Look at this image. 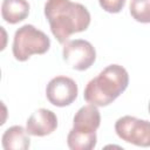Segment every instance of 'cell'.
Listing matches in <instances>:
<instances>
[{
  "label": "cell",
  "mask_w": 150,
  "mask_h": 150,
  "mask_svg": "<svg viewBox=\"0 0 150 150\" xmlns=\"http://www.w3.org/2000/svg\"><path fill=\"white\" fill-rule=\"evenodd\" d=\"M45 15L53 35L60 43H66L71 34L86 30L90 23L89 11L70 0H47Z\"/></svg>",
  "instance_id": "obj_1"
},
{
  "label": "cell",
  "mask_w": 150,
  "mask_h": 150,
  "mask_svg": "<svg viewBox=\"0 0 150 150\" xmlns=\"http://www.w3.org/2000/svg\"><path fill=\"white\" fill-rule=\"evenodd\" d=\"M128 84L129 75L125 68L120 64H110L88 82L83 96L90 104L105 107L115 101Z\"/></svg>",
  "instance_id": "obj_2"
},
{
  "label": "cell",
  "mask_w": 150,
  "mask_h": 150,
  "mask_svg": "<svg viewBox=\"0 0 150 150\" xmlns=\"http://www.w3.org/2000/svg\"><path fill=\"white\" fill-rule=\"evenodd\" d=\"M50 47L49 38L33 25L20 27L13 39L12 52L18 61H26L33 54H45Z\"/></svg>",
  "instance_id": "obj_3"
},
{
  "label": "cell",
  "mask_w": 150,
  "mask_h": 150,
  "mask_svg": "<svg viewBox=\"0 0 150 150\" xmlns=\"http://www.w3.org/2000/svg\"><path fill=\"white\" fill-rule=\"evenodd\" d=\"M117 136L137 146H150V122L134 116H123L115 123Z\"/></svg>",
  "instance_id": "obj_4"
},
{
  "label": "cell",
  "mask_w": 150,
  "mask_h": 150,
  "mask_svg": "<svg viewBox=\"0 0 150 150\" xmlns=\"http://www.w3.org/2000/svg\"><path fill=\"white\" fill-rule=\"evenodd\" d=\"M63 60L75 70H86L96 60V50L93 45L82 39L67 41L62 49Z\"/></svg>",
  "instance_id": "obj_5"
},
{
  "label": "cell",
  "mask_w": 150,
  "mask_h": 150,
  "mask_svg": "<svg viewBox=\"0 0 150 150\" xmlns=\"http://www.w3.org/2000/svg\"><path fill=\"white\" fill-rule=\"evenodd\" d=\"M79 88L76 82L68 76H56L52 79L46 88L48 101L56 107H66L75 101Z\"/></svg>",
  "instance_id": "obj_6"
},
{
  "label": "cell",
  "mask_w": 150,
  "mask_h": 150,
  "mask_svg": "<svg viewBox=\"0 0 150 150\" xmlns=\"http://www.w3.org/2000/svg\"><path fill=\"white\" fill-rule=\"evenodd\" d=\"M57 128L56 115L48 109L40 108L35 110L27 120L26 129L32 136H47Z\"/></svg>",
  "instance_id": "obj_7"
},
{
  "label": "cell",
  "mask_w": 150,
  "mask_h": 150,
  "mask_svg": "<svg viewBox=\"0 0 150 150\" xmlns=\"http://www.w3.org/2000/svg\"><path fill=\"white\" fill-rule=\"evenodd\" d=\"M101 123V115L96 105L87 104L77 110L73 121V129L82 132H96Z\"/></svg>",
  "instance_id": "obj_8"
},
{
  "label": "cell",
  "mask_w": 150,
  "mask_h": 150,
  "mask_svg": "<svg viewBox=\"0 0 150 150\" xmlns=\"http://www.w3.org/2000/svg\"><path fill=\"white\" fill-rule=\"evenodd\" d=\"M27 129L21 125L8 128L2 135V148L5 150H26L30 145Z\"/></svg>",
  "instance_id": "obj_9"
},
{
  "label": "cell",
  "mask_w": 150,
  "mask_h": 150,
  "mask_svg": "<svg viewBox=\"0 0 150 150\" xmlns=\"http://www.w3.org/2000/svg\"><path fill=\"white\" fill-rule=\"evenodd\" d=\"M29 14V4L26 0H4L1 5L2 19L8 23H18Z\"/></svg>",
  "instance_id": "obj_10"
},
{
  "label": "cell",
  "mask_w": 150,
  "mask_h": 150,
  "mask_svg": "<svg viewBox=\"0 0 150 150\" xmlns=\"http://www.w3.org/2000/svg\"><path fill=\"white\" fill-rule=\"evenodd\" d=\"M96 132H82L71 129L67 136V144L71 150H91L96 145Z\"/></svg>",
  "instance_id": "obj_11"
},
{
  "label": "cell",
  "mask_w": 150,
  "mask_h": 150,
  "mask_svg": "<svg viewBox=\"0 0 150 150\" xmlns=\"http://www.w3.org/2000/svg\"><path fill=\"white\" fill-rule=\"evenodd\" d=\"M131 16L142 23H150V0H131Z\"/></svg>",
  "instance_id": "obj_12"
},
{
  "label": "cell",
  "mask_w": 150,
  "mask_h": 150,
  "mask_svg": "<svg viewBox=\"0 0 150 150\" xmlns=\"http://www.w3.org/2000/svg\"><path fill=\"white\" fill-rule=\"evenodd\" d=\"M100 6L108 13H118L123 9L125 0H98Z\"/></svg>",
  "instance_id": "obj_13"
},
{
  "label": "cell",
  "mask_w": 150,
  "mask_h": 150,
  "mask_svg": "<svg viewBox=\"0 0 150 150\" xmlns=\"http://www.w3.org/2000/svg\"><path fill=\"white\" fill-rule=\"evenodd\" d=\"M149 112H150V102H149Z\"/></svg>",
  "instance_id": "obj_14"
}]
</instances>
